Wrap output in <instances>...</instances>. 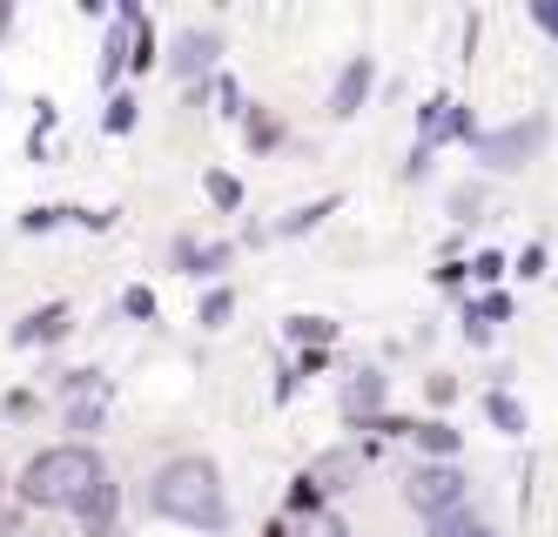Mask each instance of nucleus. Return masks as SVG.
<instances>
[{"instance_id": "1", "label": "nucleus", "mask_w": 558, "mask_h": 537, "mask_svg": "<svg viewBox=\"0 0 558 537\" xmlns=\"http://www.w3.org/2000/svg\"><path fill=\"white\" fill-rule=\"evenodd\" d=\"M108 484L101 457L82 443H61V450H41L27 471H21V490H27V504H48V511H82L95 490Z\"/></svg>"}, {"instance_id": "13", "label": "nucleus", "mask_w": 558, "mask_h": 537, "mask_svg": "<svg viewBox=\"0 0 558 537\" xmlns=\"http://www.w3.org/2000/svg\"><path fill=\"white\" fill-rule=\"evenodd\" d=\"M222 316H229V296H222V289H216V296L203 303V322H222Z\"/></svg>"}, {"instance_id": "12", "label": "nucleus", "mask_w": 558, "mask_h": 537, "mask_svg": "<svg viewBox=\"0 0 558 537\" xmlns=\"http://www.w3.org/2000/svg\"><path fill=\"white\" fill-rule=\"evenodd\" d=\"M417 437H424V443H430V450H451V443H458V430H445V424H424V430H417Z\"/></svg>"}, {"instance_id": "5", "label": "nucleus", "mask_w": 558, "mask_h": 537, "mask_svg": "<svg viewBox=\"0 0 558 537\" xmlns=\"http://www.w3.org/2000/svg\"><path fill=\"white\" fill-rule=\"evenodd\" d=\"M364 95H371V61H350L343 81H337V101H330V108H337V114H356V101H364Z\"/></svg>"}, {"instance_id": "7", "label": "nucleus", "mask_w": 558, "mask_h": 537, "mask_svg": "<svg viewBox=\"0 0 558 537\" xmlns=\"http://www.w3.org/2000/svg\"><path fill=\"white\" fill-rule=\"evenodd\" d=\"M430 537H492L477 517H464V511H445V517H430Z\"/></svg>"}, {"instance_id": "15", "label": "nucleus", "mask_w": 558, "mask_h": 537, "mask_svg": "<svg viewBox=\"0 0 558 537\" xmlns=\"http://www.w3.org/2000/svg\"><path fill=\"white\" fill-rule=\"evenodd\" d=\"M324 537H343V530H337V524H330V530H324Z\"/></svg>"}, {"instance_id": "8", "label": "nucleus", "mask_w": 558, "mask_h": 537, "mask_svg": "<svg viewBox=\"0 0 558 537\" xmlns=\"http://www.w3.org/2000/svg\"><path fill=\"white\" fill-rule=\"evenodd\" d=\"M82 517H88L95 530H108V524H114V484H101V490H95V498L82 504Z\"/></svg>"}, {"instance_id": "3", "label": "nucleus", "mask_w": 558, "mask_h": 537, "mask_svg": "<svg viewBox=\"0 0 558 537\" xmlns=\"http://www.w3.org/2000/svg\"><path fill=\"white\" fill-rule=\"evenodd\" d=\"M404 498H411V511H424V517H445V511L464 504V477H458L451 464H417L411 484H404Z\"/></svg>"}, {"instance_id": "6", "label": "nucleus", "mask_w": 558, "mask_h": 537, "mask_svg": "<svg viewBox=\"0 0 558 537\" xmlns=\"http://www.w3.org/2000/svg\"><path fill=\"white\" fill-rule=\"evenodd\" d=\"M209 61H216V34H182L175 40V68L182 74H203Z\"/></svg>"}, {"instance_id": "14", "label": "nucleus", "mask_w": 558, "mask_h": 537, "mask_svg": "<svg viewBox=\"0 0 558 537\" xmlns=\"http://www.w3.org/2000/svg\"><path fill=\"white\" fill-rule=\"evenodd\" d=\"M532 14H538V27H551V34H558V8H551V0H538Z\"/></svg>"}, {"instance_id": "11", "label": "nucleus", "mask_w": 558, "mask_h": 537, "mask_svg": "<svg viewBox=\"0 0 558 537\" xmlns=\"http://www.w3.org/2000/svg\"><path fill=\"white\" fill-rule=\"evenodd\" d=\"M492 417H498L505 430H525V410H518L511 396H492Z\"/></svg>"}, {"instance_id": "2", "label": "nucleus", "mask_w": 558, "mask_h": 537, "mask_svg": "<svg viewBox=\"0 0 558 537\" xmlns=\"http://www.w3.org/2000/svg\"><path fill=\"white\" fill-rule=\"evenodd\" d=\"M148 504L175 517V524H195V530H222L229 524V504H222V477L209 457H175L162 477H155Z\"/></svg>"}, {"instance_id": "9", "label": "nucleus", "mask_w": 558, "mask_h": 537, "mask_svg": "<svg viewBox=\"0 0 558 537\" xmlns=\"http://www.w3.org/2000/svg\"><path fill=\"white\" fill-rule=\"evenodd\" d=\"M377 396H384V383H377V377H364V383H350V410H377Z\"/></svg>"}, {"instance_id": "10", "label": "nucleus", "mask_w": 558, "mask_h": 537, "mask_svg": "<svg viewBox=\"0 0 558 537\" xmlns=\"http://www.w3.org/2000/svg\"><path fill=\"white\" fill-rule=\"evenodd\" d=\"M61 329V309H48V316H34V322H21V343H34V337H54Z\"/></svg>"}, {"instance_id": "4", "label": "nucleus", "mask_w": 558, "mask_h": 537, "mask_svg": "<svg viewBox=\"0 0 558 537\" xmlns=\"http://www.w3.org/2000/svg\"><path fill=\"white\" fill-rule=\"evenodd\" d=\"M538 135H545L538 121H532V129H511V135H492V142H485V155L498 161V169H518V155H532V148H538Z\"/></svg>"}]
</instances>
